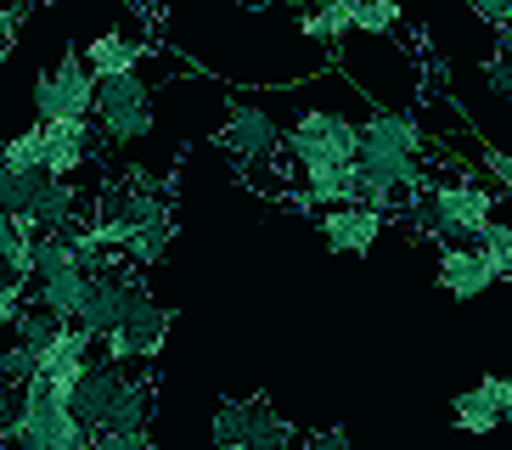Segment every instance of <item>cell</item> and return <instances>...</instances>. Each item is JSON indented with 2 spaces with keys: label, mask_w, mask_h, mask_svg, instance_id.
I'll return each instance as SVG.
<instances>
[{
  "label": "cell",
  "mask_w": 512,
  "mask_h": 450,
  "mask_svg": "<svg viewBox=\"0 0 512 450\" xmlns=\"http://www.w3.org/2000/svg\"><path fill=\"white\" fill-rule=\"evenodd\" d=\"M299 450H349V434L344 428H321V434H304Z\"/></svg>",
  "instance_id": "obj_32"
},
{
  "label": "cell",
  "mask_w": 512,
  "mask_h": 450,
  "mask_svg": "<svg viewBox=\"0 0 512 450\" xmlns=\"http://www.w3.org/2000/svg\"><path fill=\"white\" fill-rule=\"evenodd\" d=\"M130 372H136V366H119V360L96 355V366L79 377V389H74V400H68V405H74V417L85 422L91 434H102V428H107V417H113V405H119Z\"/></svg>",
  "instance_id": "obj_11"
},
{
  "label": "cell",
  "mask_w": 512,
  "mask_h": 450,
  "mask_svg": "<svg viewBox=\"0 0 512 450\" xmlns=\"http://www.w3.org/2000/svg\"><path fill=\"white\" fill-rule=\"evenodd\" d=\"M242 411H248V428H242V450H287L299 445L293 439V422L276 411L265 394H254V400H242Z\"/></svg>",
  "instance_id": "obj_17"
},
{
  "label": "cell",
  "mask_w": 512,
  "mask_h": 450,
  "mask_svg": "<svg viewBox=\"0 0 512 450\" xmlns=\"http://www.w3.org/2000/svg\"><path fill=\"white\" fill-rule=\"evenodd\" d=\"M479 164H484V175H490V180H496V186H501V192L512 197V158H507V152H501V147H490L484 135H479Z\"/></svg>",
  "instance_id": "obj_27"
},
{
  "label": "cell",
  "mask_w": 512,
  "mask_h": 450,
  "mask_svg": "<svg viewBox=\"0 0 512 450\" xmlns=\"http://www.w3.org/2000/svg\"><path fill=\"white\" fill-rule=\"evenodd\" d=\"M383 220H389V214L366 209V203H349V209H321L316 231H321V242H327L332 254L366 259L377 248V237H383Z\"/></svg>",
  "instance_id": "obj_10"
},
{
  "label": "cell",
  "mask_w": 512,
  "mask_h": 450,
  "mask_svg": "<svg viewBox=\"0 0 512 450\" xmlns=\"http://www.w3.org/2000/svg\"><path fill=\"white\" fill-rule=\"evenodd\" d=\"M62 327H68V321H57L51 310H40V304L29 299V304H23V315H17L12 338H17L23 349H34V355H46V349L57 344V332H62Z\"/></svg>",
  "instance_id": "obj_21"
},
{
  "label": "cell",
  "mask_w": 512,
  "mask_h": 450,
  "mask_svg": "<svg viewBox=\"0 0 512 450\" xmlns=\"http://www.w3.org/2000/svg\"><path fill=\"white\" fill-rule=\"evenodd\" d=\"M23 304H29V293H23V287L0 282V332H6V327H17V315H23Z\"/></svg>",
  "instance_id": "obj_30"
},
{
  "label": "cell",
  "mask_w": 512,
  "mask_h": 450,
  "mask_svg": "<svg viewBox=\"0 0 512 450\" xmlns=\"http://www.w3.org/2000/svg\"><path fill=\"white\" fill-rule=\"evenodd\" d=\"M237 6H248V12H271L276 0H237Z\"/></svg>",
  "instance_id": "obj_34"
},
{
  "label": "cell",
  "mask_w": 512,
  "mask_h": 450,
  "mask_svg": "<svg viewBox=\"0 0 512 450\" xmlns=\"http://www.w3.org/2000/svg\"><path fill=\"white\" fill-rule=\"evenodd\" d=\"M12 40H17V17L6 12V6H0V62L12 57Z\"/></svg>",
  "instance_id": "obj_33"
},
{
  "label": "cell",
  "mask_w": 512,
  "mask_h": 450,
  "mask_svg": "<svg viewBox=\"0 0 512 450\" xmlns=\"http://www.w3.org/2000/svg\"><path fill=\"white\" fill-rule=\"evenodd\" d=\"M507 287H512V276H507Z\"/></svg>",
  "instance_id": "obj_38"
},
{
  "label": "cell",
  "mask_w": 512,
  "mask_h": 450,
  "mask_svg": "<svg viewBox=\"0 0 512 450\" xmlns=\"http://www.w3.org/2000/svg\"><path fill=\"white\" fill-rule=\"evenodd\" d=\"M136 293H147V282H141V270L130 265V259H119L113 270L91 276V293H85V310H79V321H74V327H85V332L96 338V344H107V338L119 332V321L130 315Z\"/></svg>",
  "instance_id": "obj_7"
},
{
  "label": "cell",
  "mask_w": 512,
  "mask_h": 450,
  "mask_svg": "<svg viewBox=\"0 0 512 450\" xmlns=\"http://www.w3.org/2000/svg\"><path fill=\"white\" fill-rule=\"evenodd\" d=\"M17 405H23V394L6 389L0 383V445H12V428H17Z\"/></svg>",
  "instance_id": "obj_31"
},
{
  "label": "cell",
  "mask_w": 512,
  "mask_h": 450,
  "mask_svg": "<svg viewBox=\"0 0 512 450\" xmlns=\"http://www.w3.org/2000/svg\"><path fill=\"white\" fill-rule=\"evenodd\" d=\"M17 450H91V428L74 417V405L57 400V394L34 377L23 389V405H17V428H12Z\"/></svg>",
  "instance_id": "obj_3"
},
{
  "label": "cell",
  "mask_w": 512,
  "mask_h": 450,
  "mask_svg": "<svg viewBox=\"0 0 512 450\" xmlns=\"http://www.w3.org/2000/svg\"><path fill=\"white\" fill-rule=\"evenodd\" d=\"M242 428H248L242 400H220V405H214V445H220V450H242Z\"/></svg>",
  "instance_id": "obj_26"
},
{
  "label": "cell",
  "mask_w": 512,
  "mask_h": 450,
  "mask_svg": "<svg viewBox=\"0 0 512 450\" xmlns=\"http://www.w3.org/2000/svg\"><path fill=\"white\" fill-rule=\"evenodd\" d=\"M91 450H158L152 434H91Z\"/></svg>",
  "instance_id": "obj_29"
},
{
  "label": "cell",
  "mask_w": 512,
  "mask_h": 450,
  "mask_svg": "<svg viewBox=\"0 0 512 450\" xmlns=\"http://www.w3.org/2000/svg\"><path fill=\"white\" fill-rule=\"evenodd\" d=\"M282 152L293 158L299 175H310V169H355V158H361V124H349L344 113H327V107H310V113L293 119Z\"/></svg>",
  "instance_id": "obj_2"
},
{
  "label": "cell",
  "mask_w": 512,
  "mask_h": 450,
  "mask_svg": "<svg viewBox=\"0 0 512 450\" xmlns=\"http://www.w3.org/2000/svg\"><path fill=\"white\" fill-rule=\"evenodd\" d=\"M12 225H17L12 214H0V248H6V237H12Z\"/></svg>",
  "instance_id": "obj_35"
},
{
  "label": "cell",
  "mask_w": 512,
  "mask_h": 450,
  "mask_svg": "<svg viewBox=\"0 0 512 450\" xmlns=\"http://www.w3.org/2000/svg\"><path fill=\"white\" fill-rule=\"evenodd\" d=\"M46 130V175L68 180L96 158V124H40Z\"/></svg>",
  "instance_id": "obj_15"
},
{
  "label": "cell",
  "mask_w": 512,
  "mask_h": 450,
  "mask_svg": "<svg viewBox=\"0 0 512 450\" xmlns=\"http://www.w3.org/2000/svg\"><path fill=\"white\" fill-rule=\"evenodd\" d=\"M355 6L361 0H321L316 12H299V34L321 45H338L349 29H355Z\"/></svg>",
  "instance_id": "obj_18"
},
{
  "label": "cell",
  "mask_w": 512,
  "mask_h": 450,
  "mask_svg": "<svg viewBox=\"0 0 512 450\" xmlns=\"http://www.w3.org/2000/svg\"><path fill=\"white\" fill-rule=\"evenodd\" d=\"M434 282H439V293H451V299L467 304V299H484L501 276L490 270V259H484L479 248H439Z\"/></svg>",
  "instance_id": "obj_12"
},
{
  "label": "cell",
  "mask_w": 512,
  "mask_h": 450,
  "mask_svg": "<svg viewBox=\"0 0 512 450\" xmlns=\"http://www.w3.org/2000/svg\"><path fill=\"white\" fill-rule=\"evenodd\" d=\"M0 169H6V135H0Z\"/></svg>",
  "instance_id": "obj_36"
},
{
  "label": "cell",
  "mask_w": 512,
  "mask_h": 450,
  "mask_svg": "<svg viewBox=\"0 0 512 450\" xmlns=\"http://www.w3.org/2000/svg\"><path fill=\"white\" fill-rule=\"evenodd\" d=\"M496 34H512V0H467Z\"/></svg>",
  "instance_id": "obj_28"
},
{
  "label": "cell",
  "mask_w": 512,
  "mask_h": 450,
  "mask_svg": "<svg viewBox=\"0 0 512 450\" xmlns=\"http://www.w3.org/2000/svg\"><path fill=\"white\" fill-rule=\"evenodd\" d=\"M79 214H85V192H79L74 180H57V175H46L40 180V192H34V203H29V214L23 220L34 225V231H79Z\"/></svg>",
  "instance_id": "obj_13"
},
{
  "label": "cell",
  "mask_w": 512,
  "mask_h": 450,
  "mask_svg": "<svg viewBox=\"0 0 512 450\" xmlns=\"http://www.w3.org/2000/svg\"><path fill=\"white\" fill-rule=\"evenodd\" d=\"M62 270H85V265H79L74 231H40V237H34V282L62 276ZM34 282H29V287H34Z\"/></svg>",
  "instance_id": "obj_20"
},
{
  "label": "cell",
  "mask_w": 512,
  "mask_h": 450,
  "mask_svg": "<svg viewBox=\"0 0 512 450\" xmlns=\"http://www.w3.org/2000/svg\"><path fill=\"white\" fill-rule=\"evenodd\" d=\"M451 422L462 428V434H496V428H501V411L484 400L479 383H473L467 394H456V400H451Z\"/></svg>",
  "instance_id": "obj_22"
},
{
  "label": "cell",
  "mask_w": 512,
  "mask_h": 450,
  "mask_svg": "<svg viewBox=\"0 0 512 450\" xmlns=\"http://www.w3.org/2000/svg\"><path fill=\"white\" fill-rule=\"evenodd\" d=\"M361 130H366V135H383V141H394V147L417 152V158H434V141L422 135V124L411 119V113H394V107H377V113L361 124Z\"/></svg>",
  "instance_id": "obj_19"
},
{
  "label": "cell",
  "mask_w": 512,
  "mask_h": 450,
  "mask_svg": "<svg viewBox=\"0 0 512 450\" xmlns=\"http://www.w3.org/2000/svg\"><path fill=\"white\" fill-rule=\"evenodd\" d=\"M220 147L237 158L242 169H259V164H271V158H282L287 147V130L265 113V107L254 102H231L226 107V124H220V135H214Z\"/></svg>",
  "instance_id": "obj_8"
},
{
  "label": "cell",
  "mask_w": 512,
  "mask_h": 450,
  "mask_svg": "<svg viewBox=\"0 0 512 450\" xmlns=\"http://www.w3.org/2000/svg\"><path fill=\"white\" fill-rule=\"evenodd\" d=\"M6 169H17V175H46V130L40 124L6 135Z\"/></svg>",
  "instance_id": "obj_23"
},
{
  "label": "cell",
  "mask_w": 512,
  "mask_h": 450,
  "mask_svg": "<svg viewBox=\"0 0 512 450\" xmlns=\"http://www.w3.org/2000/svg\"><path fill=\"white\" fill-rule=\"evenodd\" d=\"M85 293H91V276H85V270H62V276H46V282L29 287V299L40 304V310H51L57 321H68V327H74L79 310H85Z\"/></svg>",
  "instance_id": "obj_16"
},
{
  "label": "cell",
  "mask_w": 512,
  "mask_h": 450,
  "mask_svg": "<svg viewBox=\"0 0 512 450\" xmlns=\"http://www.w3.org/2000/svg\"><path fill=\"white\" fill-rule=\"evenodd\" d=\"M287 450H299V445H287Z\"/></svg>",
  "instance_id": "obj_37"
},
{
  "label": "cell",
  "mask_w": 512,
  "mask_h": 450,
  "mask_svg": "<svg viewBox=\"0 0 512 450\" xmlns=\"http://www.w3.org/2000/svg\"><path fill=\"white\" fill-rule=\"evenodd\" d=\"M400 0H361V6H355V29L361 34H394L400 29Z\"/></svg>",
  "instance_id": "obj_25"
},
{
  "label": "cell",
  "mask_w": 512,
  "mask_h": 450,
  "mask_svg": "<svg viewBox=\"0 0 512 450\" xmlns=\"http://www.w3.org/2000/svg\"><path fill=\"white\" fill-rule=\"evenodd\" d=\"M152 45L141 34H124V29H107L85 45V68L96 79H124V74H141V57H147Z\"/></svg>",
  "instance_id": "obj_14"
},
{
  "label": "cell",
  "mask_w": 512,
  "mask_h": 450,
  "mask_svg": "<svg viewBox=\"0 0 512 450\" xmlns=\"http://www.w3.org/2000/svg\"><path fill=\"white\" fill-rule=\"evenodd\" d=\"M34 377H40V355H34V349H23V344L12 338V344L0 349V383L23 394V389L34 383Z\"/></svg>",
  "instance_id": "obj_24"
},
{
  "label": "cell",
  "mask_w": 512,
  "mask_h": 450,
  "mask_svg": "<svg viewBox=\"0 0 512 450\" xmlns=\"http://www.w3.org/2000/svg\"><path fill=\"white\" fill-rule=\"evenodd\" d=\"M96 130L113 147H130L152 130V85L141 74L96 79Z\"/></svg>",
  "instance_id": "obj_5"
},
{
  "label": "cell",
  "mask_w": 512,
  "mask_h": 450,
  "mask_svg": "<svg viewBox=\"0 0 512 450\" xmlns=\"http://www.w3.org/2000/svg\"><path fill=\"white\" fill-rule=\"evenodd\" d=\"M406 214H411V225H417L422 237L445 242V248H479L484 225L496 220V192L479 186L473 175L428 180Z\"/></svg>",
  "instance_id": "obj_1"
},
{
  "label": "cell",
  "mask_w": 512,
  "mask_h": 450,
  "mask_svg": "<svg viewBox=\"0 0 512 450\" xmlns=\"http://www.w3.org/2000/svg\"><path fill=\"white\" fill-rule=\"evenodd\" d=\"M96 119V74L85 51H62L57 68L34 79V124H91Z\"/></svg>",
  "instance_id": "obj_4"
},
{
  "label": "cell",
  "mask_w": 512,
  "mask_h": 450,
  "mask_svg": "<svg viewBox=\"0 0 512 450\" xmlns=\"http://www.w3.org/2000/svg\"><path fill=\"white\" fill-rule=\"evenodd\" d=\"M96 366V338L85 327H62L57 332V344L40 355V383H46L57 400H74L79 389V377Z\"/></svg>",
  "instance_id": "obj_9"
},
{
  "label": "cell",
  "mask_w": 512,
  "mask_h": 450,
  "mask_svg": "<svg viewBox=\"0 0 512 450\" xmlns=\"http://www.w3.org/2000/svg\"><path fill=\"white\" fill-rule=\"evenodd\" d=\"M169 321H175L169 304H158L152 293H136V304H130V315L119 321V332L102 344V360H119V366H152V360L164 355Z\"/></svg>",
  "instance_id": "obj_6"
}]
</instances>
